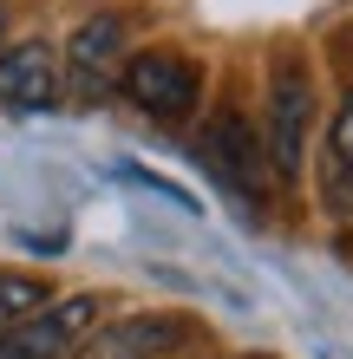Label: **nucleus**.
I'll return each instance as SVG.
<instances>
[{
  "mask_svg": "<svg viewBox=\"0 0 353 359\" xmlns=\"http://www.w3.org/2000/svg\"><path fill=\"white\" fill-rule=\"evenodd\" d=\"M307 124H314V72L301 53H275L268 66V118H262V151L281 183H301L307 170Z\"/></svg>",
  "mask_w": 353,
  "mask_h": 359,
  "instance_id": "f257e3e1",
  "label": "nucleus"
},
{
  "mask_svg": "<svg viewBox=\"0 0 353 359\" xmlns=\"http://www.w3.org/2000/svg\"><path fill=\"white\" fill-rule=\"evenodd\" d=\"M197 157H203V170L229 189V196H242V203H262V196H268V151H262L255 124H248L236 104L203 124Z\"/></svg>",
  "mask_w": 353,
  "mask_h": 359,
  "instance_id": "f03ea898",
  "label": "nucleus"
},
{
  "mask_svg": "<svg viewBox=\"0 0 353 359\" xmlns=\"http://www.w3.org/2000/svg\"><path fill=\"white\" fill-rule=\"evenodd\" d=\"M92 327H98V294H66V301H46L39 313L0 327V359H66Z\"/></svg>",
  "mask_w": 353,
  "mask_h": 359,
  "instance_id": "7ed1b4c3",
  "label": "nucleus"
},
{
  "mask_svg": "<svg viewBox=\"0 0 353 359\" xmlns=\"http://www.w3.org/2000/svg\"><path fill=\"white\" fill-rule=\"evenodd\" d=\"M118 86H124V98H131L138 111H151V118H190L203 79H197V66L183 53H131L124 72H118Z\"/></svg>",
  "mask_w": 353,
  "mask_h": 359,
  "instance_id": "20e7f679",
  "label": "nucleus"
},
{
  "mask_svg": "<svg viewBox=\"0 0 353 359\" xmlns=\"http://www.w3.org/2000/svg\"><path fill=\"white\" fill-rule=\"evenodd\" d=\"M190 340H197V320H183V313H131V320L92 327L66 359H164Z\"/></svg>",
  "mask_w": 353,
  "mask_h": 359,
  "instance_id": "39448f33",
  "label": "nucleus"
},
{
  "mask_svg": "<svg viewBox=\"0 0 353 359\" xmlns=\"http://www.w3.org/2000/svg\"><path fill=\"white\" fill-rule=\"evenodd\" d=\"M53 98H59V46L20 39V46L0 53V104H7L13 118L53 111Z\"/></svg>",
  "mask_w": 353,
  "mask_h": 359,
  "instance_id": "423d86ee",
  "label": "nucleus"
},
{
  "mask_svg": "<svg viewBox=\"0 0 353 359\" xmlns=\"http://www.w3.org/2000/svg\"><path fill=\"white\" fill-rule=\"evenodd\" d=\"M118 46H124V20H118V13H92L86 27L66 39L59 66H72L86 92H105V86H112V59H118Z\"/></svg>",
  "mask_w": 353,
  "mask_h": 359,
  "instance_id": "0eeeda50",
  "label": "nucleus"
},
{
  "mask_svg": "<svg viewBox=\"0 0 353 359\" xmlns=\"http://www.w3.org/2000/svg\"><path fill=\"white\" fill-rule=\"evenodd\" d=\"M39 307H46V281H33V274H0V327L27 320Z\"/></svg>",
  "mask_w": 353,
  "mask_h": 359,
  "instance_id": "6e6552de",
  "label": "nucleus"
},
{
  "mask_svg": "<svg viewBox=\"0 0 353 359\" xmlns=\"http://www.w3.org/2000/svg\"><path fill=\"white\" fill-rule=\"evenodd\" d=\"M321 203L334 209L340 222H353V163H340V157L321 163Z\"/></svg>",
  "mask_w": 353,
  "mask_h": 359,
  "instance_id": "1a4fd4ad",
  "label": "nucleus"
},
{
  "mask_svg": "<svg viewBox=\"0 0 353 359\" xmlns=\"http://www.w3.org/2000/svg\"><path fill=\"white\" fill-rule=\"evenodd\" d=\"M327 157H340V163H353V92L340 98V111H334V124H327Z\"/></svg>",
  "mask_w": 353,
  "mask_h": 359,
  "instance_id": "9d476101",
  "label": "nucleus"
},
{
  "mask_svg": "<svg viewBox=\"0 0 353 359\" xmlns=\"http://www.w3.org/2000/svg\"><path fill=\"white\" fill-rule=\"evenodd\" d=\"M0 33H7V13H0Z\"/></svg>",
  "mask_w": 353,
  "mask_h": 359,
  "instance_id": "9b49d317",
  "label": "nucleus"
}]
</instances>
